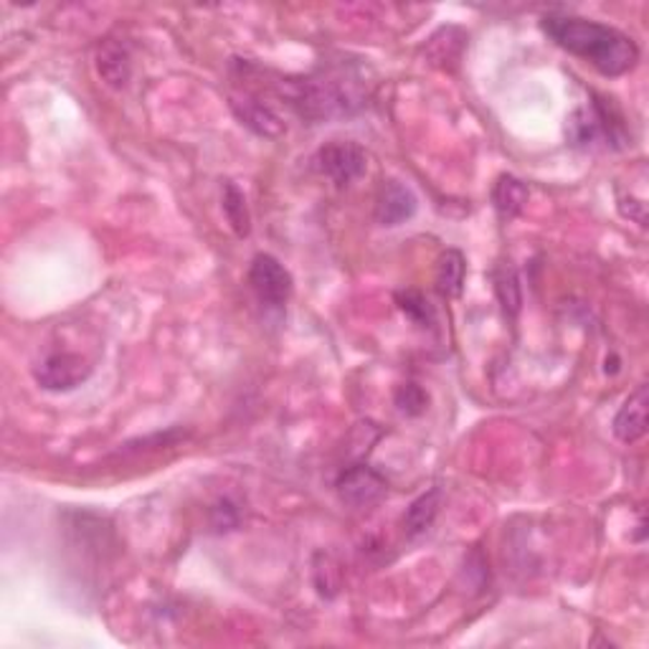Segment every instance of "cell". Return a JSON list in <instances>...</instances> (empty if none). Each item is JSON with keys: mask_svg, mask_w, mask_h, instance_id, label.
Returning <instances> with one entry per match:
<instances>
[{"mask_svg": "<svg viewBox=\"0 0 649 649\" xmlns=\"http://www.w3.org/2000/svg\"><path fill=\"white\" fill-rule=\"evenodd\" d=\"M249 287L254 289L256 300L267 310L281 312L292 297L295 279L289 269L272 254H256L249 264Z\"/></svg>", "mask_w": 649, "mask_h": 649, "instance_id": "4", "label": "cell"}, {"mask_svg": "<svg viewBox=\"0 0 649 649\" xmlns=\"http://www.w3.org/2000/svg\"><path fill=\"white\" fill-rule=\"evenodd\" d=\"M442 507V490L432 488L426 490L424 495H419L413 503L409 505V510L404 515V530L409 538H419L424 536L429 528L434 526L436 515H440Z\"/></svg>", "mask_w": 649, "mask_h": 649, "instance_id": "12", "label": "cell"}, {"mask_svg": "<svg viewBox=\"0 0 649 649\" xmlns=\"http://www.w3.org/2000/svg\"><path fill=\"white\" fill-rule=\"evenodd\" d=\"M541 28L563 51L589 61L601 76H609V80L629 74L639 61V46L635 38L609 23L581 19V15L551 13L543 15Z\"/></svg>", "mask_w": 649, "mask_h": 649, "instance_id": "1", "label": "cell"}, {"mask_svg": "<svg viewBox=\"0 0 649 649\" xmlns=\"http://www.w3.org/2000/svg\"><path fill=\"white\" fill-rule=\"evenodd\" d=\"M231 109L241 120V124H247L256 135L279 137L281 132H285V124H281V120L275 115V109H272L267 101L254 97V94H231Z\"/></svg>", "mask_w": 649, "mask_h": 649, "instance_id": "9", "label": "cell"}, {"mask_svg": "<svg viewBox=\"0 0 649 649\" xmlns=\"http://www.w3.org/2000/svg\"><path fill=\"white\" fill-rule=\"evenodd\" d=\"M275 89L304 120L323 122L358 112L369 99V76L363 67L342 61L317 69L315 74L297 82L281 80Z\"/></svg>", "mask_w": 649, "mask_h": 649, "instance_id": "2", "label": "cell"}, {"mask_svg": "<svg viewBox=\"0 0 649 649\" xmlns=\"http://www.w3.org/2000/svg\"><path fill=\"white\" fill-rule=\"evenodd\" d=\"M94 67H97V74L101 82L112 89H124L130 82L132 74V61L128 46L120 41H105L97 49V57H94Z\"/></svg>", "mask_w": 649, "mask_h": 649, "instance_id": "11", "label": "cell"}, {"mask_svg": "<svg viewBox=\"0 0 649 649\" xmlns=\"http://www.w3.org/2000/svg\"><path fill=\"white\" fill-rule=\"evenodd\" d=\"M566 140L570 147H578V151H591L597 145L622 151L632 137L620 109L604 97H593L589 105L570 112L566 120Z\"/></svg>", "mask_w": 649, "mask_h": 649, "instance_id": "3", "label": "cell"}, {"mask_svg": "<svg viewBox=\"0 0 649 649\" xmlns=\"http://www.w3.org/2000/svg\"><path fill=\"white\" fill-rule=\"evenodd\" d=\"M315 168L338 188L361 181L369 170V155L353 140H335L317 151Z\"/></svg>", "mask_w": 649, "mask_h": 649, "instance_id": "5", "label": "cell"}, {"mask_svg": "<svg viewBox=\"0 0 649 649\" xmlns=\"http://www.w3.org/2000/svg\"><path fill=\"white\" fill-rule=\"evenodd\" d=\"M495 281V295L500 304H503V312L507 317H515L522 308V289H520V277L510 262H503L492 275Z\"/></svg>", "mask_w": 649, "mask_h": 649, "instance_id": "16", "label": "cell"}, {"mask_svg": "<svg viewBox=\"0 0 649 649\" xmlns=\"http://www.w3.org/2000/svg\"><path fill=\"white\" fill-rule=\"evenodd\" d=\"M419 211V199L409 185L401 181L383 183L375 199V221L386 229H396L406 221H411Z\"/></svg>", "mask_w": 649, "mask_h": 649, "instance_id": "8", "label": "cell"}, {"mask_svg": "<svg viewBox=\"0 0 649 649\" xmlns=\"http://www.w3.org/2000/svg\"><path fill=\"white\" fill-rule=\"evenodd\" d=\"M465 275H467V262L465 254L459 249H447L436 262V289H440L442 297H459L465 287Z\"/></svg>", "mask_w": 649, "mask_h": 649, "instance_id": "14", "label": "cell"}, {"mask_svg": "<svg viewBox=\"0 0 649 649\" xmlns=\"http://www.w3.org/2000/svg\"><path fill=\"white\" fill-rule=\"evenodd\" d=\"M528 185L510 173H503L492 185V206L500 214V218H515L526 208L528 203Z\"/></svg>", "mask_w": 649, "mask_h": 649, "instance_id": "13", "label": "cell"}, {"mask_svg": "<svg viewBox=\"0 0 649 649\" xmlns=\"http://www.w3.org/2000/svg\"><path fill=\"white\" fill-rule=\"evenodd\" d=\"M241 515L239 507L231 503V500H218V503L211 507V526H214L216 533H226V530H233L239 526Z\"/></svg>", "mask_w": 649, "mask_h": 649, "instance_id": "19", "label": "cell"}, {"mask_svg": "<svg viewBox=\"0 0 649 649\" xmlns=\"http://www.w3.org/2000/svg\"><path fill=\"white\" fill-rule=\"evenodd\" d=\"M394 404L404 417H421L429 409V394L419 383L406 381L394 390Z\"/></svg>", "mask_w": 649, "mask_h": 649, "instance_id": "18", "label": "cell"}, {"mask_svg": "<svg viewBox=\"0 0 649 649\" xmlns=\"http://www.w3.org/2000/svg\"><path fill=\"white\" fill-rule=\"evenodd\" d=\"M647 406H649V388L647 383L637 386L635 394H629L622 409L616 411L612 432L622 444H635L647 434Z\"/></svg>", "mask_w": 649, "mask_h": 649, "instance_id": "10", "label": "cell"}, {"mask_svg": "<svg viewBox=\"0 0 649 649\" xmlns=\"http://www.w3.org/2000/svg\"><path fill=\"white\" fill-rule=\"evenodd\" d=\"M335 488H338L342 503L348 507H356V510H363V507H371L386 497L388 482L378 469L369 465H353L342 469Z\"/></svg>", "mask_w": 649, "mask_h": 649, "instance_id": "7", "label": "cell"}, {"mask_svg": "<svg viewBox=\"0 0 649 649\" xmlns=\"http://www.w3.org/2000/svg\"><path fill=\"white\" fill-rule=\"evenodd\" d=\"M396 302L413 325L434 327L436 312L432 308V302L426 300L424 292H419V289H401V292H396Z\"/></svg>", "mask_w": 649, "mask_h": 649, "instance_id": "17", "label": "cell"}, {"mask_svg": "<svg viewBox=\"0 0 649 649\" xmlns=\"http://www.w3.org/2000/svg\"><path fill=\"white\" fill-rule=\"evenodd\" d=\"M221 208L226 221H229L231 231L237 233L239 239H247L252 233V216H249V206H247V195L237 183H224V199H221Z\"/></svg>", "mask_w": 649, "mask_h": 649, "instance_id": "15", "label": "cell"}, {"mask_svg": "<svg viewBox=\"0 0 649 649\" xmlns=\"http://www.w3.org/2000/svg\"><path fill=\"white\" fill-rule=\"evenodd\" d=\"M89 375L92 365L80 353H72V350H53V353L44 356L34 365V378L38 386L44 390H53V394H67V390L80 388Z\"/></svg>", "mask_w": 649, "mask_h": 649, "instance_id": "6", "label": "cell"}]
</instances>
